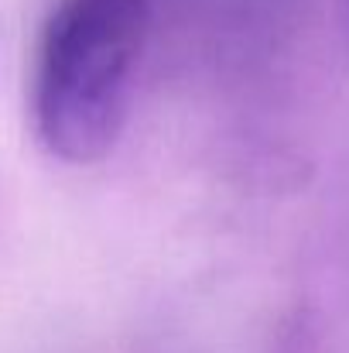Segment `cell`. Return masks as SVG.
<instances>
[{"mask_svg":"<svg viewBox=\"0 0 349 353\" xmlns=\"http://www.w3.org/2000/svg\"><path fill=\"white\" fill-rule=\"evenodd\" d=\"M151 31L147 0H62L38 45L31 114L48 154L103 161L130 117Z\"/></svg>","mask_w":349,"mask_h":353,"instance_id":"cell-1","label":"cell"}]
</instances>
